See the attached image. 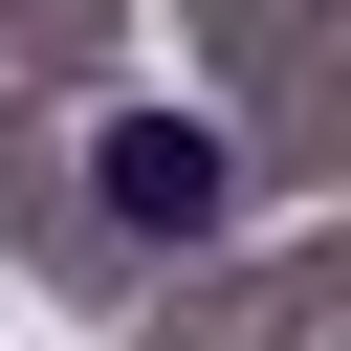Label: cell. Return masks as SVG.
I'll return each instance as SVG.
<instances>
[{"instance_id":"1","label":"cell","mask_w":351,"mask_h":351,"mask_svg":"<svg viewBox=\"0 0 351 351\" xmlns=\"http://www.w3.org/2000/svg\"><path fill=\"white\" fill-rule=\"evenodd\" d=\"M88 176H110V219H132V241H197V219H219V176H241V154H219V132H197V110H110V154H88Z\"/></svg>"}]
</instances>
